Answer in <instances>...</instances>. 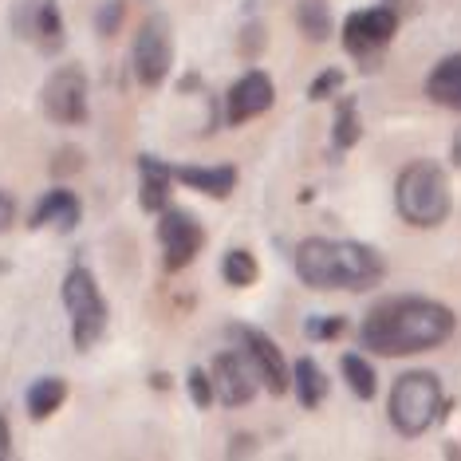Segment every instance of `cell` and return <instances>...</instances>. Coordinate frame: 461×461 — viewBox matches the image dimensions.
Here are the masks:
<instances>
[{"label":"cell","instance_id":"cell-26","mask_svg":"<svg viewBox=\"0 0 461 461\" xmlns=\"http://www.w3.org/2000/svg\"><path fill=\"white\" fill-rule=\"evenodd\" d=\"M122 16H127V0H103L95 13V36H103V40L119 36Z\"/></svg>","mask_w":461,"mask_h":461},{"label":"cell","instance_id":"cell-28","mask_svg":"<svg viewBox=\"0 0 461 461\" xmlns=\"http://www.w3.org/2000/svg\"><path fill=\"white\" fill-rule=\"evenodd\" d=\"M343 328H348V320L343 316H312L303 331H308V339L328 343V339H335V335H343Z\"/></svg>","mask_w":461,"mask_h":461},{"label":"cell","instance_id":"cell-13","mask_svg":"<svg viewBox=\"0 0 461 461\" xmlns=\"http://www.w3.org/2000/svg\"><path fill=\"white\" fill-rule=\"evenodd\" d=\"M237 166H194V162H182V166H174V182H182L185 190H194V194H205V197H213V202H225L229 194L237 190Z\"/></svg>","mask_w":461,"mask_h":461},{"label":"cell","instance_id":"cell-25","mask_svg":"<svg viewBox=\"0 0 461 461\" xmlns=\"http://www.w3.org/2000/svg\"><path fill=\"white\" fill-rule=\"evenodd\" d=\"M185 391H190V402L197 411H209V406L217 402V391H213V375L202 371V366H194L190 375H185Z\"/></svg>","mask_w":461,"mask_h":461},{"label":"cell","instance_id":"cell-4","mask_svg":"<svg viewBox=\"0 0 461 461\" xmlns=\"http://www.w3.org/2000/svg\"><path fill=\"white\" fill-rule=\"evenodd\" d=\"M446 398H442V379L434 371H406L402 379L391 386V402H386V414H391V426L402 438H422L429 426L442 418Z\"/></svg>","mask_w":461,"mask_h":461},{"label":"cell","instance_id":"cell-21","mask_svg":"<svg viewBox=\"0 0 461 461\" xmlns=\"http://www.w3.org/2000/svg\"><path fill=\"white\" fill-rule=\"evenodd\" d=\"M363 139V119H359V107L355 99H339L335 103V127H331V142L339 154H348L351 146H359Z\"/></svg>","mask_w":461,"mask_h":461},{"label":"cell","instance_id":"cell-19","mask_svg":"<svg viewBox=\"0 0 461 461\" xmlns=\"http://www.w3.org/2000/svg\"><path fill=\"white\" fill-rule=\"evenodd\" d=\"M64 402H68V379H59V375L36 379L32 386H28V394H24V406H28V418H32V422L51 418Z\"/></svg>","mask_w":461,"mask_h":461},{"label":"cell","instance_id":"cell-2","mask_svg":"<svg viewBox=\"0 0 461 461\" xmlns=\"http://www.w3.org/2000/svg\"><path fill=\"white\" fill-rule=\"evenodd\" d=\"M292 268L312 292H371L386 276L379 249L339 237H303L292 249Z\"/></svg>","mask_w":461,"mask_h":461},{"label":"cell","instance_id":"cell-33","mask_svg":"<svg viewBox=\"0 0 461 461\" xmlns=\"http://www.w3.org/2000/svg\"><path fill=\"white\" fill-rule=\"evenodd\" d=\"M150 386H154V391H170L174 379H170V375H162V371H154L150 375Z\"/></svg>","mask_w":461,"mask_h":461},{"label":"cell","instance_id":"cell-24","mask_svg":"<svg viewBox=\"0 0 461 461\" xmlns=\"http://www.w3.org/2000/svg\"><path fill=\"white\" fill-rule=\"evenodd\" d=\"M343 79H348V71L343 68H323L316 79L308 83V103H328L339 95V87H343Z\"/></svg>","mask_w":461,"mask_h":461},{"label":"cell","instance_id":"cell-5","mask_svg":"<svg viewBox=\"0 0 461 461\" xmlns=\"http://www.w3.org/2000/svg\"><path fill=\"white\" fill-rule=\"evenodd\" d=\"M64 308H68V323H71V343L76 351L87 355L91 348H99V339L107 335V320H111V308L103 300V288L95 280L91 268H68L64 276Z\"/></svg>","mask_w":461,"mask_h":461},{"label":"cell","instance_id":"cell-18","mask_svg":"<svg viewBox=\"0 0 461 461\" xmlns=\"http://www.w3.org/2000/svg\"><path fill=\"white\" fill-rule=\"evenodd\" d=\"M32 40L44 56H59L68 48V32H64V16H59L56 0H44L32 13Z\"/></svg>","mask_w":461,"mask_h":461},{"label":"cell","instance_id":"cell-17","mask_svg":"<svg viewBox=\"0 0 461 461\" xmlns=\"http://www.w3.org/2000/svg\"><path fill=\"white\" fill-rule=\"evenodd\" d=\"M292 391H296V402L303 411H320L323 398H328V375L312 355H300L292 363Z\"/></svg>","mask_w":461,"mask_h":461},{"label":"cell","instance_id":"cell-32","mask_svg":"<svg viewBox=\"0 0 461 461\" xmlns=\"http://www.w3.org/2000/svg\"><path fill=\"white\" fill-rule=\"evenodd\" d=\"M253 438H249V434H237L233 438V442H229V457H245V454H253Z\"/></svg>","mask_w":461,"mask_h":461},{"label":"cell","instance_id":"cell-27","mask_svg":"<svg viewBox=\"0 0 461 461\" xmlns=\"http://www.w3.org/2000/svg\"><path fill=\"white\" fill-rule=\"evenodd\" d=\"M268 48V28L260 24V20H253V24H245L240 28V36H237V51L245 59H257V51H265Z\"/></svg>","mask_w":461,"mask_h":461},{"label":"cell","instance_id":"cell-7","mask_svg":"<svg viewBox=\"0 0 461 461\" xmlns=\"http://www.w3.org/2000/svg\"><path fill=\"white\" fill-rule=\"evenodd\" d=\"M170 68H174V28L162 13H154L139 24V36H134L131 48V71L142 87L154 91L170 79Z\"/></svg>","mask_w":461,"mask_h":461},{"label":"cell","instance_id":"cell-29","mask_svg":"<svg viewBox=\"0 0 461 461\" xmlns=\"http://www.w3.org/2000/svg\"><path fill=\"white\" fill-rule=\"evenodd\" d=\"M83 170V150L79 146H59L56 158H51V177H71Z\"/></svg>","mask_w":461,"mask_h":461},{"label":"cell","instance_id":"cell-8","mask_svg":"<svg viewBox=\"0 0 461 461\" xmlns=\"http://www.w3.org/2000/svg\"><path fill=\"white\" fill-rule=\"evenodd\" d=\"M394 32H398V13L391 5L363 8V13H351L343 20V48H348V56L359 59L363 71H375Z\"/></svg>","mask_w":461,"mask_h":461},{"label":"cell","instance_id":"cell-3","mask_svg":"<svg viewBox=\"0 0 461 461\" xmlns=\"http://www.w3.org/2000/svg\"><path fill=\"white\" fill-rule=\"evenodd\" d=\"M394 209L406 225L414 229H438L449 217V177L442 162H406L394 182Z\"/></svg>","mask_w":461,"mask_h":461},{"label":"cell","instance_id":"cell-10","mask_svg":"<svg viewBox=\"0 0 461 461\" xmlns=\"http://www.w3.org/2000/svg\"><path fill=\"white\" fill-rule=\"evenodd\" d=\"M229 335L237 339V348L253 359V366L260 371V383L268 386V394H288L292 391V366L285 359V351L276 348V339L265 335L260 328H249V323H233Z\"/></svg>","mask_w":461,"mask_h":461},{"label":"cell","instance_id":"cell-22","mask_svg":"<svg viewBox=\"0 0 461 461\" xmlns=\"http://www.w3.org/2000/svg\"><path fill=\"white\" fill-rule=\"evenodd\" d=\"M221 280L229 288H253L260 280V265L249 249H229L221 257Z\"/></svg>","mask_w":461,"mask_h":461},{"label":"cell","instance_id":"cell-20","mask_svg":"<svg viewBox=\"0 0 461 461\" xmlns=\"http://www.w3.org/2000/svg\"><path fill=\"white\" fill-rule=\"evenodd\" d=\"M339 375H343V383L351 386V394L359 398V402H371L375 394H379V375H375V366L371 359H366L363 351H348L339 359Z\"/></svg>","mask_w":461,"mask_h":461},{"label":"cell","instance_id":"cell-31","mask_svg":"<svg viewBox=\"0 0 461 461\" xmlns=\"http://www.w3.org/2000/svg\"><path fill=\"white\" fill-rule=\"evenodd\" d=\"M13 457V429H8V418L0 414V461Z\"/></svg>","mask_w":461,"mask_h":461},{"label":"cell","instance_id":"cell-1","mask_svg":"<svg viewBox=\"0 0 461 461\" xmlns=\"http://www.w3.org/2000/svg\"><path fill=\"white\" fill-rule=\"evenodd\" d=\"M457 331L454 308L429 296H391L379 300L359 323V348L386 355V359H406L442 348Z\"/></svg>","mask_w":461,"mask_h":461},{"label":"cell","instance_id":"cell-6","mask_svg":"<svg viewBox=\"0 0 461 461\" xmlns=\"http://www.w3.org/2000/svg\"><path fill=\"white\" fill-rule=\"evenodd\" d=\"M40 111L48 114L56 127H83L91 119V83L79 64L56 68L48 83L40 87Z\"/></svg>","mask_w":461,"mask_h":461},{"label":"cell","instance_id":"cell-23","mask_svg":"<svg viewBox=\"0 0 461 461\" xmlns=\"http://www.w3.org/2000/svg\"><path fill=\"white\" fill-rule=\"evenodd\" d=\"M296 24L312 44H323L331 36V8L328 0H300L296 5Z\"/></svg>","mask_w":461,"mask_h":461},{"label":"cell","instance_id":"cell-14","mask_svg":"<svg viewBox=\"0 0 461 461\" xmlns=\"http://www.w3.org/2000/svg\"><path fill=\"white\" fill-rule=\"evenodd\" d=\"M79 221H83V202H79V194L64 190V185H59V190H48L36 202L32 217H28V225L32 229L51 225V229H59V233H71Z\"/></svg>","mask_w":461,"mask_h":461},{"label":"cell","instance_id":"cell-30","mask_svg":"<svg viewBox=\"0 0 461 461\" xmlns=\"http://www.w3.org/2000/svg\"><path fill=\"white\" fill-rule=\"evenodd\" d=\"M13 221H16V197L0 190V233H5V229H13Z\"/></svg>","mask_w":461,"mask_h":461},{"label":"cell","instance_id":"cell-34","mask_svg":"<svg viewBox=\"0 0 461 461\" xmlns=\"http://www.w3.org/2000/svg\"><path fill=\"white\" fill-rule=\"evenodd\" d=\"M442 454H446V457H461V446H457V442H449V446L442 449Z\"/></svg>","mask_w":461,"mask_h":461},{"label":"cell","instance_id":"cell-15","mask_svg":"<svg viewBox=\"0 0 461 461\" xmlns=\"http://www.w3.org/2000/svg\"><path fill=\"white\" fill-rule=\"evenodd\" d=\"M139 205L146 209V213L158 217L166 205H170V185H174V166L154 158V154H139Z\"/></svg>","mask_w":461,"mask_h":461},{"label":"cell","instance_id":"cell-9","mask_svg":"<svg viewBox=\"0 0 461 461\" xmlns=\"http://www.w3.org/2000/svg\"><path fill=\"white\" fill-rule=\"evenodd\" d=\"M158 245H162V268L182 272L194 265V257L205 249V225L190 209L166 205L158 213Z\"/></svg>","mask_w":461,"mask_h":461},{"label":"cell","instance_id":"cell-16","mask_svg":"<svg viewBox=\"0 0 461 461\" xmlns=\"http://www.w3.org/2000/svg\"><path fill=\"white\" fill-rule=\"evenodd\" d=\"M426 99L461 114V51L442 56L426 76Z\"/></svg>","mask_w":461,"mask_h":461},{"label":"cell","instance_id":"cell-11","mask_svg":"<svg viewBox=\"0 0 461 461\" xmlns=\"http://www.w3.org/2000/svg\"><path fill=\"white\" fill-rule=\"evenodd\" d=\"M213 391H217V398L233 411V406H249L257 398V391L265 383H260V371L253 366V359H249L245 351H221L213 359Z\"/></svg>","mask_w":461,"mask_h":461},{"label":"cell","instance_id":"cell-12","mask_svg":"<svg viewBox=\"0 0 461 461\" xmlns=\"http://www.w3.org/2000/svg\"><path fill=\"white\" fill-rule=\"evenodd\" d=\"M272 103H276V83H272L268 71H245L233 87H229L225 95V122L229 127H240V122L257 119V114L272 111Z\"/></svg>","mask_w":461,"mask_h":461}]
</instances>
